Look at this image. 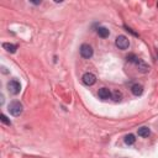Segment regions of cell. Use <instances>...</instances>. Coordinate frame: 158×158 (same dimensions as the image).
Segmentation results:
<instances>
[{
	"label": "cell",
	"mask_w": 158,
	"mask_h": 158,
	"mask_svg": "<svg viewBox=\"0 0 158 158\" xmlns=\"http://www.w3.org/2000/svg\"><path fill=\"white\" fill-rule=\"evenodd\" d=\"M7 90H9V93L12 94V95H17L20 93V90H21V85H20V83L16 80V79H12L10 80L9 83H7Z\"/></svg>",
	"instance_id": "cell-3"
},
{
	"label": "cell",
	"mask_w": 158,
	"mask_h": 158,
	"mask_svg": "<svg viewBox=\"0 0 158 158\" xmlns=\"http://www.w3.org/2000/svg\"><path fill=\"white\" fill-rule=\"evenodd\" d=\"M0 121H1L3 124H5V125H7V126H10L11 125V121H10V120L9 119H7L4 114H1V115H0Z\"/></svg>",
	"instance_id": "cell-15"
},
{
	"label": "cell",
	"mask_w": 158,
	"mask_h": 158,
	"mask_svg": "<svg viewBox=\"0 0 158 158\" xmlns=\"http://www.w3.org/2000/svg\"><path fill=\"white\" fill-rule=\"evenodd\" d=\"M137 66V68H138V72H141V73H148L149 72V69H151V67H149L143 59H140V58H137V61H136V63H135Z\"/></svg>",
	"instance_id": "cell-6"
},
{
	"label": "cell",
	"mask_w": 158,
	"mask_h": 158,
	"mask_svg": "<svg viewBox=\"0 0 158 158\" xmlns=\"http://www.w3.org/2000/svg\"><path fill=\"white\" fill-rule=\"evenodd\" d=\"M124 27H125V30H126L127 32H130V33H131V35H133L135 37H138V33H137V32H135V31H133V30H132L131 27H129L127 25H124Z\"/></svg>",
	"instance_id": "cell-16"
},
{
	"label": "cell",
	"mask_w": 158,
	"mask_h": 158,
	"mask_svg": "<svg viewBox=\"0 0 158 158\" xmlns=\"http://www.w3.org/2000/svg\"><path fill=\"white\" fill-rule=\"evenodd\" d=\"M0 98H1V100H0V104H4V95H0Z\"/></svg>",
	"instance_id": "cell-17"
},
{
	"label": "cell",
	"mask_w": 158,
	"mask_h": 158,
	"mask_svg": "<svg viewBox=\"0 0 158 158\" xmlns=\"http://www.w3.org/2000/svg\"><path fill=\"white\" fill-rule=\"evenodd\" d=\"M135 142H136V137H135V135L130 133V135H126V136H125V143L126 145L132 146Z\"/></svg>",
	"instance_id": "cell-12"
},
{
	"label": "cell",
	"mask_w": 158,
	"mask_h": 158,
	"mask_svg": "<svg viewBox=\"0 0 158 158\" xmlns=\"http://www.w3.org/2000/svg\"><path fill=\"white\" fill-rule=\"evenodd\" d=\"M82 80H83V83H84L85 85H88V87H92V85H94L95 83H96V77L94 76L93 73H84L83 74V77H82Z\"/></svg>",
	"instance_id": "cell-5"
},
{
	"label": "cell",
	"mask_w": 158,
	"mask_h": 158,
	"mask_svg": "<svg viewBox=\"0 0 158 158\" xmlns=\"http://www.w3.org/2000/svg\"><path fill=\"white\" fill-rule=\"evenodd\" d=\"M115 44H116V47H117L119 50L125 51V50L129 48V46H130V41H129V39H127L126 36L120 35V36H117V37H116V40H115Z\"/></svg>",
	"instance_id": "cell-2"
},
{
	"label": "cell",
	"mask_w": 158,
	"mask_h": 158,
	"mask_svg": "<svg viewBox=\"0 0 158 158\" xmlns=\"http://www.w3.org/2000/svg\"><path fill=\"white\" fill-rule=\"evenodd\" d=\"M96 32H98V35L101 37V39H106V37H109V35H110V31L106 27H104V26H99V27H98Z\"/></svg>",
	"instance_id": "cell-9"
},
{
	"label": "cell",
	"mask_w": 158,
	"mask_h": 158,
	"mask_svg": "<svg viewBox=\"0 0 158 158\" xmlns=\"http://www.w3.org/2000/svg\"><path fill=\"white\" fill-rule=\"evenodd\" d=\"M137 133H138V136H141V137H148L149 133H151V131H149L148 127L143 126V127H140L138 131H137Z\"/></svg>",
	"instance_id": "cell-11"
},
{
	"label": "cell",
	"mask_w": 158,
	"mask_h": 158,
	"mask_svg": "<svg viewBox=\"0 0 158 158\" xmlns=\"http://www.w3.org/2000/svg\"><path fill=\"white\" fill-rule=\"evenodd\" d=\"M131 92H132L133 95L140 96V95H142V93H143V87H142L141 84H138V83H136V84H133L131 87Z\"/></svg>",
	"instance_id": "cell-8"
},
{
	"label": "cell",
	"mask_w": 158,
	"mask_h": 158,
	"mask_svg": "<svg viewBox=\"0 0 158 158\" xmlns=\"http://www.w3.org/2000/svg\"><path fill=\"white\" fill-rule=\"evenodd\" d=\"M111 92L108 89V88H100L99 89V92H98V95H99V98L101 100H108L111 98Z\"/></svg>",
	"instance_id": "cell-7"
},
{
	"label": "cell",
	"mask_w": 158,
	"mask_h": 158,
	"mask_svg": "<svg viewBox=\"0 0 158 158\" xmlns=\"http://www.w3.org/2000/svg\"><path fill=\"white\" fill-rule=\"evenodd\" d=\"M126 59H127V62H130V63H136L137 57H136V55H135V53H130L129 56L126 57Z\"/></svg>",
	"instance_id": "cell-14"
},
{
	"label": "cell",
	"mask_w": 158,
	"mask_h": 158,
	"mask_svg": "<svg viewBox=\"0 0 158 158\" xmlns=\"http://www.w3.org/2000/svg\"><path fill=\"white\" fill-rule=\"evenodd\" d=\"M80 56L83 57V58H85V59H89V58H92L93 57V48H92V46H89L88 43H83L82 46H80Z\"/></svg>",
	"instance_id": "cell-4"
},
{
	"label": "cell",
	"mask_w": 158,
	"mask_h": 158,
	"mask_svg": "<svg viewBox=\"0 0 158 158\" xmlns=\"http://www.w3.org/2000/svg\"><path fill=\"white\" fill-rule=\"evenodd\" d=\"M111 98L115 101H120V100H121V98H122V94H121V92H119V90H115V92L111 94Z\"/></svg>",
	"instance_id": "cell-13"
},
{
	"label": "cell",
	"mask_w": 158,
	"mask_h": 158,
	"mask_svg": "<svg viewBox=\"0 0 158 158\" xmlns=\"http://www.w3.org/2000/svg\"><path fill=\"white\" fill-rule=\"evenodd\" d=\"M9 112L12 115V116H20L22 114V110H24V108H22V104L17 100H14L9 104Z\"/></svg>",
	"instance_id": "cell-1"
},
{
	"label": "cell",
	"mask_w": 158,
	"mask_h": 158,
	"mask_svg": "<svg viewBox=\"0 0 158 158\" xmlns=\"http://www.w3.org/2000/svg\"><path fill=\"white\" fill-rule=\"evenodd\" d=\"M3 47H4V50H6L7 52H10V53H15V52H16V50H17V46H16V44H14V43H7V42L3 43Z\"/></svg>",
	"instance_id": "cell-10"
},
{
	"label": "cell",
	"mask_w": 158,
	"mask_h": 158,
	"mask_svg": "<svg viewBox=\"0 0 158 158\" xmlns=\"http://www.w3.org/2000/svg\"><path fill=\"white\" fill-rule=\"evenodd\" d=\"M1 69H3V72H4V73H7V71H6V68H5V67H3Z\"/></svg>",
	"instance_id": "cell-18"
}]
</instances>
